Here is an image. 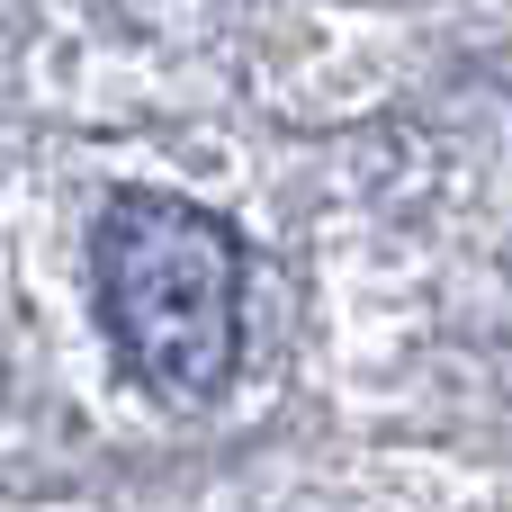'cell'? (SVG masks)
Returning <instances> with one entry per match:
<instances>
[{"label": "cell", "instance_id": "1", "mask_svg": "<svg viewBox=\"0 0 512 512\" xmlns=\"http://www.w3.org/2000/svg\"><path fill=\"white\" fill-rule=\"evenodd\" d=\"M99 315L153 396H216L243 360V234L189 198L117 189L99 216Z\"/></svg>", "mask_w": 512, "mask_h": 512}]
</instances>
